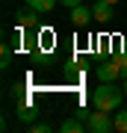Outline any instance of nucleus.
<instances>
[{
    "label": "nucleus",
    "instance_id": "f257e3e1",
    "mask_svg": "<svg viewBox=\"0 0 127 133\" xmlns=\"http://www.w3.org/2000/svg\"><path fill=\"white\" fill-rule=\"evenodd\" d=\"M124 89H118L115 83H101L98 89L92 92V104L95 109H104V112H115L121 109V101H124Z\"/></svg>",
    "mask_w": 127,
    "mask_h": 133
},
{
    "label": "nucleus",
    "instance_id": "f03ea898",
    "mask_svg": "<svg viewBox=\"0 0 127 133\" xmlns=\"http://www.w3.org/2000/svg\"><path fill=\"white\" fill-rule=\"evenodd\" d=\"M86 130H92V133H109V130H115V121H112L109 112L98 109V112L86 115Z\"/></svg>",
    "mask_w": 127,
    "mask_h": 133
},
{
    "label": "nucleus",
    "instance_id": "7ed1b4c3",
    "mask_svg": "<svg viewBox=\"0 0 127 133\" xmlns=\"http://www.w3.org/2000/svg\"><path fill=\"white\" fill-rule=\"evenodd\" d=\"M118 77H121V62H118V56H112V59H106V62L98 65V80L101 83H115Z\"/></svg>",
    "mask_w": 127,
    "mask_h": 133
},
{
    "label": "nucleus",
    "instance_id": "20e7f679",
    "mask_svg": "<svg viewBox=\"0 0 127 133\" xmlns=\"http://www.w3.org/2000/svg\"><path fill=\"white\" fill-rule=\"evenodd\" d=\"M71 21H74L77 27H86L89 21H95V15H92V9H86V6L80 3V6H74V9H71Z\"/></svg>",
    "mask_w": 127,
    "mask_h": 133
},
{
    "label": "nucleus",
    "instance_id": "39448f33",
    "mask_svg": "<svg viewBox=\"0 0 127 133\" xmlns=\"http://www.w3.org/2000/svg\"><path fill=\"white\" fill-rule=\"evenodd\" d=\"M92 15H95V21H109L112 18V3H106V0H98V3L92 6Z\"/></svg>",
    "mask_w": 127,
    "mask_h": 133
},
{
    "label": "nucleus",
    "instance_id": "423d86ee",
    "mask_svg": "<svg viewBox=\"0 0 127 133\" xmlns=\"http://www.w3.org/2000/svg\"><path fill=\"white\" fill-rule=\"evenodd\" d=\"M59 130L62 133H83L86 130V121L80 118V115H77V118H65V121L59 124Z\"/></svg>",
    "mask_w": 127,
    "mask_h": 133
},
{
    "label": "nucleus",
    "instance_id": "0eeeda50",
    "mask_svg": "<svg viewBox=\"0 0 127 133\" xmlns=\"http://www.w3.org/2000/svg\"><path fill=\"white\" fill-rule=\"evenodd\" d=\"M56 3H59V0H27V6L36 9V12H50Z\"/></svg>",
    "mask_w": 127,
    "mask_h": 133
},
{
    "label": "nucleus",
    "instance_id": "6e6552de",
    "mask_svg": "<svg viewBox=\"0 0 127 133\" xmlns=\"http://www.w3.org/2000/svg\"><path fill=\"white\" fill-rule=\"evenodd\" d=\"M112 121H115V130L118 133H127V109H115Z\"/></svg>",
    "mask_w": 127,
    "mask_h": 133
},
{
    "label": "nucleus",
    "instance_id": "1a4fd4ad",
    "mask_svg": "<svg viewBox=\"0 0 127 133\" xmlns=\"http://www.w3.org/2000/svg\"><path fill=\"white\" fill-rule=\"evenodd\" d=\"M18 27H36V9L18 12Z\"/></svg>",
    "mask_w": 127,
    "mask_h": 133
},
{
    "label": "nucleus",
    "instance_id": "9d476101",
    "mask_svg": "<svg viewBox=\"0 0 127 133\" xmlns=\"http://www.w3.org/2000/svg\"><path fill=\"white\" fill-rule=\"evenodd\" d=\"M36 115H38V112H36L30 104H21V107H18V118H21V121H33Z\"/></svg>",
    "mask_w": 127,
    "mask_h": 133
},
{
    "label": "nucleus",
    "instance_id": "9b49d317",
    "mask_svg": "<svg viewBox=\"0 0 127 133\" xmlns=\"http://www.w3.org/2000/svg\"><path fill=\"white\" fill-rule=\"evenodd\" d=\"M30 130H33V133H47V130H50V124L38 121V124H30Z\"/></svg>",
    "mask_w": 127,
    "mask_h": 133
},
{
    "label": "nucleus",
    "instance_id": "f8f14e48",
    "mask_svg": "<svg viewBox=\"0 0 127 133\" xmlns=\"http://www.w3.org/2000/svg\"><path fill=\"white\" fill-rule=\"evenodd\" d=\"M9 44H3V59H0V62H3V65H0V68H9Z\"/></svg>",
    "mask_w": 127,
    "mask_h": 133
},
{
    "label": "nucleus",
    "instance_id": "ddd939ff",
    "mask_svg": "<svg viewBox=\"0 0 127 133\" xmlns=\"http://www.w3.org/2000/svg\"><path fill=\"white\" fill-rule=\"evenodd\" d=\"M118 62H121V77H127V56L124 53H118Z\"/></svg>",
    "mask_w": 127,
    "mask_h": 133
},
{
    "label": "nucleus",
    "instance_id": "4468645a",
    "mask_svg": "<svg viewBox=\"0 0 127 133\" xmlns=\"http://www.w3.org/2000/svg\"><path fill=\"white\" fill-rule=\"evenodd\" d=\"M59 3H62V6H65V9H74V6H80V3H83V0H59Z\"/></svg>",
    "mask_w": 127,
    "mask_h": 133
},
{
    "label": "nucleus",
    "instance_id": "2eb2a0df",
    "mask_svg": "<svg viewBox=\"0 0 127 133\" xmlns=\"http://www.w3.org/2000/svg\"><path fill=\"white\" fill-rule=\"evenodd\" d=\"M121 53H124V56H127V38H124V44H121Z\"/></svg>",
    "mask_w": 127,
    "mask_h": 133
},
{
    "label": "nucleus",
    "instance_id": "dca6fc26",
    "mask_svg": "<svg viewBox=\"0 0 127 133\" xmlns=\"http://www.w3.org/2000/svg\"><path fill=\"white\" fill-rule=\"evenodd\" d=\"M121 89H124V95H127V77H124V86H121Z\"/></svg>",
    "mask_w": 127,
    "mask_h": 133
},
{
    "label": "nucleus",
    "instance_id": "f3484780",
    "mask_svg": "<svg viewBox=\"0 0 127 133\" xmlns=\"http://www.w3.org/2000/svg\"><path fill=\"white\" fill-rule=\"evenodd\" d=\"M106 3H118V0H106Z\"/></svg>",
    "mask_w": 127,
    "mask_h": 133
}]
</instances>
